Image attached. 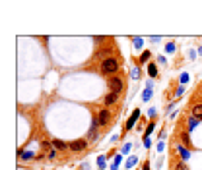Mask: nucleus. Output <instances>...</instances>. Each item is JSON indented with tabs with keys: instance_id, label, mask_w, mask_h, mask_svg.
Masks as SVG:
<instances>
[{
	"instance_id": "nucleus-6",
	"label": "nucleus",
	"mask_w": 202,
	"mask_h": 170,
	"mask_svg": "<svg viewBox=\"0 0 202 170\" xmlns=\"http://www.w3.org/2000/svg\"><path fill=\"white\" fill-rule=\"evenodd\" d=\"M193 118H196V120H202V104H196V106H193Z\"/></svg>"
},
{
	"instance_id": "nucleus-8",
	"label": "nucleus",
	"mask_w": 202,
	"mask_h": 170,
	"mask_svg": "<svg viewBox=\"0 0 202 170\" xmlns=\"http://www.w3.org/2000/svg\"><path fill=\"white\" fill-rule=\"evenodd\" d=\"M52 147H55V149H60V151H62V149H68V145H66L64 141H60V139H52Z\"/></svg>"
},
{
	"instance_id": "nucleus-20",
	"label": "nucleus",
	"mask_w": 202,
	"mask_h": 170,
	"mask_svg": "<svg viewBox=\"0 0 202 170\" xmlns=\"http://www.w3.org/2000/svg\"><path fill=\"white\" fill-rule=\"evenodd\" d=\"M167 50H169V52L175 50V45H173V42H169V45H167Z\"/></svg>"
},
{
	"instance_id": "nucleus-13",
	"label": "nucleus",
	"mask_w": 202,
	"mask_h": 170,
	"mask_svg": "<svg viewBox=\"0 0 202 170\" xmlns=\"http://www.w3.org/2000/svg\"><path fill=\"white\" fill-rule=\"evenodd\" d=\"M181 139H183L185 145H189V147H190V137H189V134H183V135H181Z\"/></svg>"
},
{
	"instance_id": "nucleus-4",
	"label": "nucleus",
	"mask_w": 202,
	"mask_h": 170,
	"mask_svg": "<svg viewBox=\"0 0 202 170\" xmlns=\"http://www.w3.org/2000/svg\"><path fill=\"white\" fill-rule=\"evenodd\" d=\"M68 147H70V151H76L78 153V151H84V149L88 147V141L86 139H78V141H72Z\"/></svg>"
},
{
	"instance_id": "nucleus-11",
	"label": "nucleus",
	"mask_w": 202,
	"mask_h": 170,
	"mask_svg": "<svg viewBox=\"0 0 202 170\" xmlns=\"http://www.w3.org/2000/svg\"><path fill=\"white\" fill-rule=\"evenodd\" d=\"M148 72H150V76H157V68H156V64H150V66H148Z\"/></svg>"
},
{
	"instance_id": "nucleus-15",
	"label": "nucleus",
	"mask_w": 202,
	"mask_h": 170,
	"mask_svg": "<svg viewBox=\"0 0 202 170\" xmlns=\"http://www.w3.org/2000/svg\"><path fill=\"white\" fill-rule=\"evenodd\" d=\"M132 42H134V46H136V49H142V39L134 37V39H132Z\"/></svg>"
},
{
	"instance_id": "nucleus-17",
	"label": "nucleus",
	"mask_w": 202,
	"mask_h": 170,
	"mask_svg": "<svg viewBox=\"0 0 202 170\" xmlns=\"http://www.w3.org/2000/svg\"><path fill=\"white\" fill-rule=\"evenodd\" d=\"M150 97H152V89H150V87H148V89H146V93H144V99L148 100V99H150Z\"/></svg>"
},
{
	"instance_id": "nucleus-21",
	"label": "nucleus",
	"mask_w": 202,
	"mask_h": 170,
	"mask_svg": "<svg viewBox=\"0 0 202 170\" xmlns=\"http://www.w3.org/2000/svg\"><path fill=\"white\" fill-rule=\"evenodd\" d=\"M22 155H23V158H31V157H33V153L27 151V153H22Z\"/></svg>"
},
{
	"instance_id": "nucleus-2",
	"label": "nucleus",
	"mask_w": 202,
	"mask_h": 170,
	"mask_svg": "<svg viewBox=\"0 0 202 170\" xmlns=\"http://www.w3.org/2000/svg\"><path fill=\"white\" fill-rule=\"evenodd\" d=\"M109 89H111V93H121L123 91V79L121 77H111L109 79Z\"/></svg>"
},
{
	"instance_id": "nucleus-7",
	"label": "nucleus",
	"mask_w": 202,
	"mask_h": 170,
	"mask_svg": "<svg viewBox=\"0 0 202 170\" xmlns=\"http://www.w3.org/2000/svg\"><path fill=\"white\" fill-rule=\"evenodd\" d=\"M138 116H140V112H138V110H134V114H132L130 118H128V124H126V130H130V127L134 126V122L138 120Z\"/></svg>"
},
{
	"instance_id": "nucleus-1",
	"label": "nucleus",
	"mask_w": 202,
	"mask_h": 170,
	"mask_svg": "<svg viewBox=\"0 0 202 170\" xmlns=\"http://www.w3.org/2000/svg\"><path fill=\"white\" fill-rule=\"evenodd\" d=\"M117 70H119V60L113 58V56L105 58L103 64H101V72H103V73H115Z\"/></svg>"
},
{
	"instance_id": "nucleus-5",
	"label": "nucleus",
	"mask_w": 202,
	"mask_h": 170,
	"mask_svg": "<svg viewBox=\"0 0 202 170\" xmlns=\"http://www.w3.org/2000/svg\"><path fill=\"white\" fill-rule=\"evenodd\" d=\"M117 99H119V93H109L107 97H105V104H107V106L115 104V103H117Z\"/></svg>"
},
{
	"instance_id": "nucleus-10",
	"label": "nucleus",
	"mask_w": 202,
	"mask_h": 170,
	"mask_svg": "<svg viewBox=\"0 0 202 170\" xmlns=\"http://www.w3.org/2000/svg\"><path fill=\"white\" fill-rule=\"evenodd\" d=\"M173 170H189V168H187V164H185V162H175Z\"/></svg>"
},
{
	"instance_id": "nucleus-3",
	"label": "nucleus",
	"mask_w": 202,
	"mask_h": 170,
	"mask_svg": "<svg viewBox=\"0 0 202 170\" xmlns=\"http://www.w3.org/2000/svg\"><path fill=\"white\" fill-rule=\"evenodd\" d=\"M109 120H111V112L109 110H101V112L97 114V120L95 122H97L99 126H105V124H109Z\"/></svg>"
},
{
	"instance_id": "nucleus-14",
	"label": "nucleus",
	"mask_w": 202,
	"mask_h": 170,
	"mask_svg": "<svg viewBox=\"0 0 202 170\" xmlns=\"http://www.w3.org/2000/svg\"><path fill=\"white\" fill-rule=\"evenodd\" d=\"M148 60H150V52H142V56H140V62H148Z\"/></svg>"
},
{
	"instance_id": "nucleus-12",
	"label": "nucleus",
	"mask_w": 202,
	"mask_h": 170,
	"mask_svg": "<svg viewBox=\"0 0 202 170\" xmlns=\"http://www.w3.org/2000/svg\"><path fill=\"white\" fill-rule=\"evenodd\" d=\"M196 126H198V120H196V118H190V120H189V130H194Z\"/></svg>"
},
{
	"instance_id": "nucleus-16",
	"label": "nucleus",
	"mask_w": 202,
	"mask_h": 170,
	"mask_svg": "<svg viewBox=\"0 0 202 170\" xmlns=\"http://www.w3.org/2000/svg\"><path fill=\"white\" fill-rule=\"evenodd\" d=\"M95 135H97V130H95V126H93V127H92V131H89V139L93 141V139H95Z\"/></svg>"
},
{
	"instance_id": "nucleus-22",
	"label": "nucleus",
	"mask_w": 202,
	"mask_h": 170,
	"mask_svg": "<svg viewBox=\"0 0 202 170\" xmlns=\"http://www.w3.org/2000/svg\"><path fill=\"white\" fill-rule=\"evenodd\" d=\"M134 162H136V158H134V157H132V158H130V161H128V162H126V166H132V164H134Z\"/></svg>"
},
{
	"instance_id": "nucleus-9",
	"label": "nucleus",
	"mask_w": 202,
	"mask_h": 170,
	"mask_svg": "<svg viewBox=\"0 0 202 170\" xmlns=\"http://www.w3.org/2000/svg\"><path fill=\"white\" fill-rule=\"evenodd\" d=\"M177 151L181 153V157H183V158H189V155H190V153H189V149H185L183 145H177Z\"/></svg>"
},
{
	"instance_id": "nucleus-18",
	"label": "nucleus",
	"mask_w": 202,
	"mask_h": 170,
	"mask_svg": "<svg viewBox=\"0 0 202 170\" xmlns=\"http://www.w3.org/2000/svg\"><path fill=\"white\" fill-rule=\"evenodd\" d=\"M97 162H99V166H101V168H105V158H103V157H99V158H97Z\"/></svg>"
},
{
	"instance_id": "nucleus-19",
	"label": "nucleus",
	"mask_w": 202,
	"mask_h": 170,
	"mask_svg": "<svg viewBox=\"0 0 202 170\" xmlns=\"http://www.w3.org/2000/svg\"><path fill=\"white\" fill-rule=\"evenodd\" d=\"M183 91H185V89H183V87H179L177 91H175V95H177V97H181V95H183Z\"/></svg>"
}]
</instances>
